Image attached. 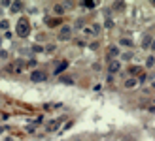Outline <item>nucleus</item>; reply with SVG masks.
<instances>
[{"instance_id":"f257e3e1","label":"nucleus","mask_w":155,"mask_h":141,"mask_svg":"<svg viewBox=\"0 0 155 141\" xmlns=\"http://www.w3.org/2000/svg\"><path fill=\"white\" fill-rule=\"evenodd\" d=\"M15 34L19 38H27L30 34V23L27 21L25 17H21L19 21H17V25H15Z\"/></svg>"},{"instance_id":"f03ea898","label":"nucleus","mask_w":155,"mask_h":141,"mask_svg":"<svg viewBox=\"0 0 155 141\" xmlns=\"http://www.w3.org/2000/svg\"><path fill=\"white\" fill-rule=\"evenodd\" d=\"M25 66H27V64H25V62L19 58V60H13V62H10V64L4 68V72H8V74H21Z\"/></svg>"},{"instance_id":"7ed1b4c3","label":"nucleus","mask_w":155,"mask_h":141,"mask_svg":"<svg viewBox=\"0 0 155 141\" xmlns=\"http://www.w3.org/2000/svg\"><path fill=\"white\" fill-rule=\"evenodd\" d=\"M98 32H100V25H98V23H93V25L81 28V34L85 38H95V36H98Z\"/></svg>"},{"instance_id":"20e7f679","label":"nucleus","mask_w":155,"mask_h":141,"mask_svg":"<svg viewBox=\"0 0 155 141\" xmlns=\"http://www.w3.org/2000/svg\"><path fill=\"white\" fill-rule=\"evenodd\" d=\"M47 72H44V70H32L30 72V81H34V83H44V81H47Z\"/></svg>"},{"instance_id":"39448f33","label":"nucleus","mask_w":155,"mask_h":141,"mask_svg":"<svg viewBox=\"0 0 155 141\" xmlns=\"http://www.w3.org/2000/svg\"><path fill=\"white\" fill-rule=\"evenodd\" d=\"M57 38H59L61 41L70 40V38H72V26H70V25H62L61 30H59V34H57Z\"/></svg>"},{"instance_id":"423d86ee","label":"nucleus","mask_w":155,"mask_h":141,"mask_svg":"<svg viewBox=\"0 0 155 141\" xmlns=\"http://www.w3.org/2000/svg\"><path fill=\"white\" fill-rule=\"evenodd\" d=\"M121 68H123V64H121V60H119V58L110 60V64H108V74H110V75H117L119 72H121Z\"/></svg>"},{"instance_id":"0eeeda50","label":"nucleus","mask_w":155,"mask_h":141,"mask_svg":"<svg viewBox=\"0 0 155 141\" xmlns=\"http://www.w3.org/2000/svg\"><path fill=\"white\" fill-rule=\"evenodd\" d=\"M108 56H110V60H115L121 56V53H119V45H110L108 47Z\"/></svg>"},{"instance_id":"6e6552de","label":"nucleus","mask_w":155,"mask_h":141,"mask_svg":"<svg viewBox=\"0 0 155 141\" xmlns=\"http://www.w3.org/2000/svg\"><path fill=\"white\" fill-rule=\"evenodd\" d=\"M138 77H129V79H125V88H129V90H132V88H136L138 87Z\"/></svg>"},{"instance_id":"1a4fd4ad","label":"nucleus","mask_w":155,"mask_h":141,"mask_svg":"<svg viewBox=\"0 0 155 141\" xmlns=\"http://www.w3.org/2000/svg\"><path fill=\"white\" fill-rule=\"evenodd\" d=\"M66 8H68V6H66V4H61V2L53 4V11L57 13V15H65V13H66Z\"/></svg>"},{"instance_id":"9d476101","label":"nucleus","mask_w":155,"mask_h":141,"mask_svg":"<svg viewBox=\"0 0 155 141\" xmlns=\"http://www.w3.org/2000/svg\"><path fill=\"white\" fill-rule=\"evenodd\" d=\"M66 68H68V62H66V60H61V62H59V64H57V66H55V72H53V74H55V75H61V74H62V72H65V70H66Z\"/></svg>"},{"instance_id":"9b49d317","label":"nucleus","mask_w":155,"mask_h":141,"mask_svg":"<svg viewBox=\"0 0 155 141\" xmlns=\"http://www.w3.org/2000/svg\"><path fill=\"white\" fill-rule=\"evenodd\" d=\"M151 41H153V38L150 36V34H144V38H142V47H144V49H150V47H151Z\"/></svg>"},{"instance_id":"f8f14e48","label":"nucleus","mask_w":155,"mask_h":141,"mask_svg":"<svg viewBox=\"0 0 155 141\" xmlns=\"http://www.w3.org/2000/svg\"><path fill=\"white\" fill-rule=\"evenodd\" d=\"M21 10H23V4H21V2H11V6H10L11 13H19Z\"/></svg>"},{"instance_id":"ddd939ff","label":"nucleus","mask_w":155,"mask_h":141,"mask_svg":"<svg viewBox=\"0 0 155 141\" xmlns=\"http://www.w3.org/2000/svg\"><path fill=\"white\" fill-rule=\"evenodd\" d=\"M142 72H144L142 66H131V68H129V74H131L132 77H134V75H140Z\"/></svg>"},{"instance_id":"4468645a","label":"nucleus","mask_w":155,"mask_h":141,"mask_svg":"<svg viewBox=\"0 0 155 141\" xmlns=\"http://www.w3.org/2000/svg\"><path fill=\"white\" fill-rule=\"evenodd\" d=\"M119 47H132V41L129 38H121L119 40Z\"/></svg>"},{"instance_id":"2eb2a0df","label":"nucleus","mask_w":155,"mask_h":141,"mask_svg":"<svg viewBox=\"0 0 155 141\" xmlns=\"http://www.w3.org/2000/svg\"><path fill=\"white\" fill-rule=\"evenodd\" d=\"M132 58V51H127V53H121L119 56V60H131Z\"/></svg>"},{"instance_id":"dca6fc26","label":"nucleus","mask_w":155,"mask_h":141,"mask_svg":"<svg viewBox=\"0 0 155 141\" xmlns=\"http://www.w3.org/2000/svg\"><path fill=\"white\" fill-rule=\"evenodd\" d=\"M59 124H61L59 121H53L51 124H47V130H49V132H53V130H57V128H59Z\"/></svg>"},{"instance_id":"f3484780","label":"nucleus","mask_w":155,"mask_h":141,"mask_svg":"<svg viewBox=\"0 0 155 141\" xmlns=\"http://www.w3.org/2000/svg\"><path fill=\"white\" fill-rule=\"evenodd\" d=\"M146 66H147V68H153V66H155V56H147Z\"/></svg>"},{"instance_id":"a211bd4d","label":"nucleus","mask_w":155,"mask_h":141,"mask_svg":"<svg viewBox=\"0 0 155 141\" xmlns=\"http://www.w3.org/2000/svg\"><path fill=\"white\" fill-rule=\"evenodd\" d=\"M8 26H10V23H8V21H0V30H8Z\"/></svg>"},{"instance_id":"6ab92c4d","label":"nucleus","mask_w":155,"mask_h":141,"mask_svg":"<svg viewBox=\"0 0 155 141\" xmlns=\"http://www.w3.org/2000/svg\"><path fill=\"white\" fill-rule=\"evenodd\" d=\"M81 6H83V8H87V10H91V8H95V2H81Z\"/></svg>"},{"instance_id":"aec40b11","label":"nucleus","mask_w":155,"mask_h":141,"mask_svg":"<svg viewBox=\"0 0 155 141\" xmlns=\"http://www.w3.org/2000/svg\"><path fill=\"white\" fill-rule=\"evenodd\" d=\"M125 8V4L123 2H114V10H119V11H121Z\"/></svg>"},{"instance_id":"412c9836","label":"nucleus","mask_w":155,"mask_h":141,"mask_svg":"<svg viewBox=\"0 0 155 141\" xmlns=\"http://www.w3.org/2000/svg\"><path fill=\"white\" fill-rule=\"evenodd\" d=\"M61 81H62V83H68V85H74V79H72V77H62Z\"/></svg>"},{"instance_id":"4be33fe9","label":"nucleus","mask_w":155,"mask_h":141,"mask_svg":"<svg viewBox=\"0 0 155 141\" xmlns=\"http://www.w3.org/2000/svg\"><path fill=\"white\" fill-rule=\"evenodd\" d=\"M146 79H147V75H146V72H142V74L138 75V81H140V83H144Z\"/></svg>"},{"instance_id":"5701e85b","label":"nucleus","mask_w":155,"mask_h":141,"mask_svg":"<svg viewBox=\"0 0 155 141\" xmlns=\"http://www.w3.org/2000/svg\"><path fill=\"white\" fill-rule=\"evenodd\" d=\"M27 66H29V68H34V66H36V60H32V58H30L29 62H27Z\"/></svg>"},{"instance_id":"b1692460","label":"nucleus","mask_w":155,"mask_h":141,"mask_svg":"<svg viewBox=\"0 0 155 141\" xmlns=\"http://www.w3.org/2000/svg\"><path fill=\"white\" fill-rule=\"evenodd\" d=\"M106 26H108V28H110V26H114V21H112L110 17H106Z\"/></svg>"},{"instance_id":"393cba45","label":"nucleus","mask_w":155,"mask_h":141,"mask_svg":"<svg viewBox=\"0 0 155 141\" xmlns=\"http://www.w3.org/2000/svg\"><path fill=\"white\" fill-rule=\"evenodd\" d=\"M150 49H151V51H155V38H153V41H151V47H150Z\"/></svg>"}]
</instances>
